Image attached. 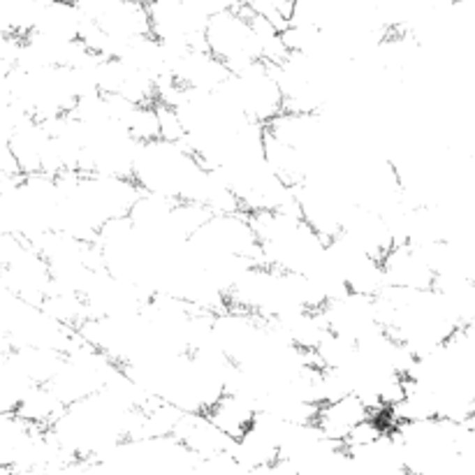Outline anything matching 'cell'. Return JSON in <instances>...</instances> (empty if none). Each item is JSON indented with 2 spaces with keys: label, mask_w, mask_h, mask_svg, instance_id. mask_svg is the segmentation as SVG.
<instances>
[{
  "label": "cell",
  "mask_w": 475,
  "mask_h": 475,
  "mask_svg": "<svg viewBox=\"0 0 475 475\" xmlns=\"http://www.w3.org/2000/svg\"><path fill=\"white\" fill-rule=\"evenodd\" d=\"M260 246V264L311 276L325 262L327 239L301 220L299 211H264L250 216Z\"/></svg>",
  "instance_id": "cell-1"
},
{
  "label": "cell",
  "mask_w": 475,
  "mask_h": 475,
  "mask_svg": "<svg viewBox=\"0 0 475 475\" xmlns=\"http://www.w3.org/2000/svg\"><path fill=\"white\" fill-rule=\"evenodd\" d=\"M206 172L209 169L183 142L160 137L142 144L137 151L133 181L142 193L195 204Z\"/></svg>",
  "instance_id": "cell-2"
},
{
  "label": "cell",
  "mask_w": 475,
  "mask_h": 475,
  "mask_svg": "<svg viewBox=\"0 0 475 475\" xmlns=\"http://www.w3.org/2000/svg\"><path fill=\"white\" fill-rule=\"evenodd\" d=\"M174 438L197 459H211L232 450L229 438L209 420L206 413H183L176 424Z\"/></svg>",
  "instance_id": "cell-9"
},
{
  "label": "cell",
  "mask_w": 475,
  "mask_h": 475,
  "mask_svg": "<svg viewBox=\"0 0 475 475\" xmlns=\"http://www.w3.org/2000/svg\"><path fill=\"white\" fill-rule=\"evenodd\" d=\"M223 98L250 123L267 128L285 112V98L276 68L269 63H253L234 70L223 84Z\"/></svg>",
  "instance_id": "cell-3"
},
{
  "label": "cell",
  "mask_w": 475,
  "mask_h": 475,
  "mask_svg": "<svg viewBox=\"0 0 475 475\" xmlns=\"http://www.w3.org/2000/svg\"><path fill=\"white\" fill-rule=\"evenodd\" d=\"M294 3H297V0H246L243 7H246L248 12H253L255 17L269 21V24L280 28V31H285L292 19Z\"/></svg>",
  "instance_id": "cell-11"
},
{
  "label": "cell",
  "mask_w": 475,
  "mask_h": 475,
  "mask_svg": "<svg viewBox=\"0 0 475 475\" xmlns=\"http://www.w3.org/2000/svg\"><path fill=\"white\" fill-rule=\"evenodd\" d=\"M320 313L322 318H325V325L329 332L357 345L369 341L371 336L385 332L383 322H380L376 297L345 292L341 297L327 301V304L320 308Z\"/></svg>",
  "instance_id": "cell-5"
},
{
  "label": "cell",
  "mask_w": 475,
  "mask_h": 475,
  "mask_svg": "<svg viewBox=\"0 0 475 475\" xmlns=\"http://www.w3.org/2000/svg\"><path fill=\"white\" fill-rule=\"evenodd\" d=\"M466 427H469L473 434H475V404H473V410H471V417L466 420Z\"/></svg>",
  "instance_id": "cell-12"
},
{
  "label": "cell",
  "mask_w": 475,
  "mask_h": 475,
  "mask_svg": "<svg viewBox=\"0 0 475 475\" xmlns=\"http://www.w3.org/2000/svg\"><path fill=\"white\" fill-rule=\"evenodd\" d=\"M151 35L160 45L183 52L204 47L209 17L188 0H151Z\"/></svg>",
  "instance_id": "cell-4"
},
{
  "label": "cell",
  "mask_w": 475,
  "mask_h": 475,
  "mask_svg": "<svg viewBox=\"0 0 475 475\" xmlns=\"http://www.w3.org/2000/svg\"><path fill=\"white\" fill-rule=\"evenodd\" d=\"M209 420L225 434L229 441H239L246 431L253 427L257 408L248 399L225 392L216 404L206 410Z\"/></svg>",
  "instance_id": "cell-10"
},
{
  "label": "cell",
  "mask_w": 475,
  "mask_h": 475,
  "mask_svg": "<svg viewBox=\"0 0 475 475\" xmlns=\"http://www.w3.org/2000/svg\"><path fill=\"white\" fill-rule=\"evenodd\" d=\"M383 264L385 285L394 290H431L436 285V267L429 246H413V243H394Z\"/></svg>",
  "instance_id": "cell-6"
},
{
  "label": "cell",
  "mask_w": 475,
  "mask_h": 475,
  "mask_svg": "<svg viewBox=\"0 0 475 475\" xmlns=\"http://www.w3.org/2000/svg\"><path fill=\"white\" fill-rule=\"evenodd\" d=\"M380 413L371 410L369 404H364L357 394H345L341 399L327 401L318 408L315 413L313 424L318 427V431L325 438L334 443L345 445L348 438L362 427L364 422H369L371 417H376Z\"/></svg>",
  "instance_id": "cell-8"
},
{
  "label": "cell",
  "mask_w": 475,
  "mask_h": 475,
  "mask_svg": "<svg viewBox=\"0 0 475 475\" xmlns=\"http://www.w3.org/2000/svg\"><path fill=\"white\" fill-rule=\"evenodd\" d=\"M232 70L220 63L206 47L183 49L172 56V84L186 91L216 93L223 89Z\"/></svg>",
  "instance_id": "cell-7"
}]
</instances>
